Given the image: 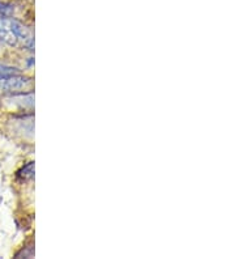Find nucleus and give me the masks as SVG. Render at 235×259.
Returning a JSON list of instances; mask_svg holds the SVG:
<instances>
[{
  "mask_svg": "<svg viewBox=\"0 0 235 259\" xmlns=\"http://www.w3.org/2000/svg\"><path fill=\"white\" fill-rule=\"evenodd\" d=\"M21 71L19 68L15 67H9V66H5V64L0 63V77H5V76H11V75H20Z\"/></svg>",
  "mask_w": 235,
  "mask_h": 259,
  "instance_id": "20e7f679",
  "label": "nucleus"
},
{
  "mask_svg": "<svg viewBox=\"0 0 235 259\" xmlns=\"http://www.w3.org/2000/svg\"><path fill=\"white\" fill-rule=\"evenodd\" d=\"M33 80L20 75L0 77V92L16 94V93L33 92Z\"/></svg>",
  "mask_w": 235,
  "mask_h": 259,
  "instance_id": "f257e3e1",
  "label": "nucleus"
},
{
  "mask_svg": "<svg viewBox=\"0 0 235 259\" xmlns=\"http://www.w3.org/2000/svg\"><path fill=\"white\" fill-rule=\"evenodd\" d=\"M16 176L19 180L29 181L34 178V163H28L26 165L21 167L20 170L17 171Z\"/></svg>",
  "mask_w": 235,
  "mask_h": 259,
  "instance_id": "f03ea898",
  "label": "nucleus"
},
{
  "mask_svg": "<svg viewBox=\"0 0 235 259\" xmlns=\"http://www.w3.org/2000/svg\"><path fill=\"white\" fill-rule=\"evenodd\" d=\"M0 50H1V42H0Z\"/></svg>",
  "mask_w": 235,
  "mask_h": 259,
  "instance_id": "423d86ee",
  "label": "nucleus"
},
{
  "mask_svg": "<svg viewBox=\"0 0 235 259\" xmlns=\"http://www.w3.org/2000/svg\"><path fill=\"white\" fill-rule=\"evenodd\" d=\"M15 13V5L7 1H0V16L11 17Z\"/></svg>",
  "mask_w": 235,
  "mask_h": 259,
  "instance_id": "7ed1b4c3",
  "label": "nucleus"
},
{
  "mask_svg": "<svg viewBox=\"0 0 235 259\" xmlns=\"http://www.w3.org/2000/svg\"><path fill=\"white\" fill-rule=\"evenodd\" d=\"M29 59H30V60L28 62V64H29V66H33V63H34V59H33V58H29Z\"/></svg>",
  "mask_w": 235,
  "mask_h": 259,
  "instance_id": "39448f33",
  "label": "nucleus"
}]
</instances>
